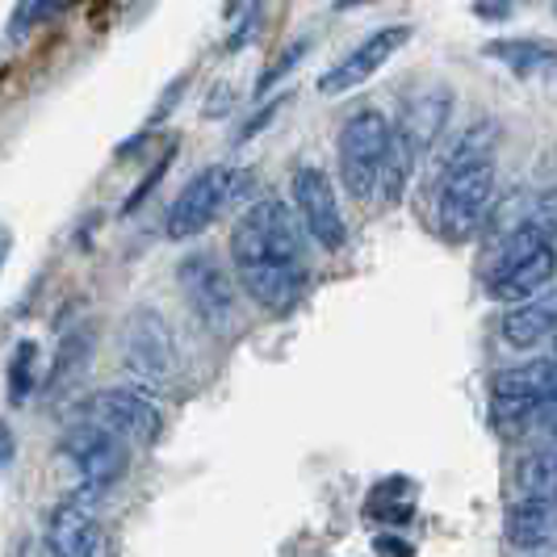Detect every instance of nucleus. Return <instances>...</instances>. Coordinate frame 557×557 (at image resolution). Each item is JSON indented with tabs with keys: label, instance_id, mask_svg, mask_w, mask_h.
I'll list each match as a JSON object with an SVG mask.
<instances>
[{
	"label": "nucleus",
	"instance_id": "19",
	"mask_svg": "<svg viewBox=\"0 0 557 557\" xmlns=\"http://www.w3.org/2000/svg\"><path fill=\"white\" fill-rule=\"evenodd\" d=\"M495 143H499V126H495L491 117H482V122H474L470 131H461V139L453 143V151L441 160V172H453V168H470V164L491 160V156H495Z\"/></svg>",
	"mask_w": 557,
	"mask_h": 557
},
{
	"label": "nucleus",
	"instance_id": "13",
	"mask_svg": "<svg viewBox=\"0 0 557 557\" xmlns=\"http://www.w3.org/2000/svg\"><path fill=\"white\" fill-rule=\"evenodd\" d=\"M411 26H382L373 29L369 38H361L348 55L339 59L335 67H327L323 76H319V92L323 97H344V92H352V88H361L364 81H373L386 63H391L407 42H411Z\"/></svg>",
	"mask_w": 557,
	"mask_h": 557
},
{
	"label": "nucleus",
	"instance_id": "23",
	"mask_svg": "<svg viewBox=\"0 0 557 557\" xmlns=\"http://www.w3.org/2000/svg\"><path fill=\"white\" fill-rule=\"evenodd\" d=\"M172 156H176V147H168L164 156L156 160V168H151V172L143 176L139 185H135V194H131V197H126V201H122V214H126V219H131V214L139 210V206H143V201H147V197L156 194V185L164 181V172H168V168H172Z\"/></svg>",
	"mask_w": 557,
	"mask_h": 557
},
{
	"label": "nucleus",
	"instance_id": "6",
	"mask_svg": "<svg viewBox=\"0 0 557 557\" xmlns=\"http://www.w3.org/2000/svg\"><path fill=\"white\" fill-rule=\"evenodd\" d=\"M386 139H391V117L382 110H361L352 113L339 135H335V160H339V181L344 189L369 201L377 194L382 181V160H386Z\"/></svg>",
	"mask_w": 557,
	"mask_h": 557
},
{
	"label": "nucleus",
	"instance_id": "18",
	"mask_svg": "<svg viewBox=\"0 0 557 557\" xmlns=\"http://www.w3.org/2000/svg\"><path fill=\"white\" fill-rule=\"evenodd\" d=\"M516 499H549L557 503V453H524L511 470Z\"/></svg>",
	"mask_w": 557,
	"mask_h": 557
},
{
	"label": "nucleus",
	"instance_id": "3",
	"mask_svg": "<svg viewBox=\"0 0 557 557\" xmlns=\"http://www.w3.org/2000/svg\"><path fill=\"white\" fill-rule=\"evenodd\" d=\"M557 277V248L524 219L516 231L503 235L495 264L486 273V294L503 307H520L541 298V289Z\"/></svg>",
	"mask_w": 557,
	"mask_h": 557
},
{
	"label": "nucleus",
	"instance_id": "4",
	"mask_svg": "<svg viewBox=\"0 0 557 557\" xmlns=\"http://www.w3.org/2000/svg\"><path fill=\"white\" fill-rule=\"evenodd\" d=\"M495 206V160L436 172V231L448 244H470Z\"/></svg>",
	"mask_w": 557,
	"mask_h": 557
},
{
	"label": "nucleus",
	"instance_id": "28",
	"mask_svg": "<svg viewBox=\"0 0 557 557\" xmlns=\"http://www.w3.org/2000/svg\"><path fill=\"white\" fill-rule=\"evenodd\" d=\"M9 251H13V231L0 226V273H4V264H9Z\"/></svg>",
	"mask_w": 557,
	"mask_h": 557
},
{
	"label": "nucleus",
	"instance_id": "22",
	"mask_svg": "<svg viewBox=\"0 0 557 557\" xmlns=\"http://www.w3.org/2000/svg\"><path fill=\"white\" fill-rule=\"evenodd\" d=\"M307 51H310V38H294V42H289V47H285V51H281V55L273 59L269 67H264V76L256 81V97H264L273 84L285 81V76H289V72H294V67L307 59Z\"/></svg>",
	"mask_w": 557,
	"mask_h": 557
},
{
	"label": "nucleus",
	"instance_id": "32",
	"mask_svg": "<svg viewBox=\"0 0 557 557\" xmlns=\"http://www.w3.org/2000/svg\"><path fill=\"white\" fill-rule=\"evenodd\" d=\"M549 9H554V17H557V0H549Z\"/></svg>",
	"mask_w": 557,
	"mask_h": 557
},
{
	"label": "nucleus",
	"instance_id": "16",
	"mask_svg": "<svg viewBox=\"0 0 557 557\" xmlns=\"http://www.w3.org/2000/svg\"><path fill=\"white\" fill-rule=\"evenodd\" d=\"M557 332V294L554 298H532V302H520L511 307L499 319V335L507 348L516 352H529V348H541L549 344V335Z\"/></svg>",
	"mask_w": 557,
	"mask_h": 557
},
{
	"label": "nucleus",
	"instance_id": "31",
	"mask_svg": "<svg viewBox=\"0 0 557 557\" xmlns=\"http://www.w3.org/2000/svg\"><path fill=\"white\" fill-rule=\"evenodd\" d=\"M549 344H554V361H557V332H554V335H549Z\"/></svg>",
	"mask_w": 557,
	"mask_h": 557
},
{
	"label": "nucleus",
	"instance_id": "5",
	"mask_svg": "<svg viewBox=\"0 0 557 557\" xmlns=\"http://www.w3.org/2000/svg\"><path fill=\"white\" fill-rule=\"evenodd\" d=\"M122 364L139 382V391H168L181 369V348L168 319L156 307H139L126 314L122 327Z\"/></svg>",
	"mask_w": 557,
	"mask_h": 557
},
{
	"label": "nucleus",
	"instance_id": "7",
	"mask_svg": "<svg viewBox=\"0 0 557 557\" xmlns=\"http://www.w3.org/2000/svg\"><path fill=\"white\" fill-rule=\"evenodd\" d=\"M176 281H181V294H185V302H189L201 327H210V332H231L235 327L239 281L214 251H189L176 264Z\"/></svg>",
	"mask_w": 557,
	"mask_h": 557
},
{
	"label": "nucleus",
	"instance_id": "21",
	"mask_svg": "<svg viewBox=\"0 0 557 557\" xmlns=\"http://www.w3.org/2000/svg\"><path fill=\"white\" fill-rule=\"evenodd\" d=\"M88 357H92V335L88 332H76L63 348H59V357H55V369H51V377H47V391L55 394L63 382H67V373L76 377L84 364H88Z\"/></svg>",
	"mask_w": 557,
	"mask_h": 557
},
{
	"label": "nucleus",
	"instance_id": "25",
	"mask_svg": "<svg viewBox=\"0 0 557 557\" xmlns=\"http://www.w3.org/2000/svg\"><path fill=\"white\" fill-rule=\"evenodd\" d=\"M524 4H532V0H470L474 17H482V22H507V17H516Z\"/></svg>",
	"mask_w": 557,
	"mask_h": 557
},
{
	"label": "nucleus",
	"instance_id": "2",
	"mask_svg": "<svg viewBox=\"0 0 557 557\" xmlns=\"http://www.w3.org/2000/svg\"><path fill=\"white\" fill-rule=\"evenodd\" d=\"M457 106V97L448 88H428L419 92L416 101H407V110L391 122V139H386V160H382V181H377V194L386 206H398L407 185H411V172L419 168V160L436 147V139L445 135L448 113Z\"/></svg>",
	"mask_w": 557,
	"mask_h": 557
},
{
	"label": "nucleus",
	"instance_id": "30",
	"mask_svg": "<svg viewBox=\"0 0 557 557\" xmlns=\"http://www.w3.org/2000/svg\"><path fill=\"white\" fill-rule=\"evenodd\" d=\"M244 9H248V0H226V4H223V17H239Z\"/></svg>",
	"mask_w": 557,
	"mask_h": 557
},
{
	"label": "nucleus",
	"instance_id": "29",
	"mask_svg": "<svg viewBox=\"0 0 557 557\" xmlns=\"http://www.w3.org/2000/svg\"><path fill=\"white\" fill-rule=\"evenodd\" d=\"M364 4H377V0H332L335 13H348V9H364Z\"/></svg>",
	"mask_w": 557,
	"mask_h": 557
},
{
	"label": "nucleus",
	"instance_id": "11",
	"mask_svg": "<svg viewBox=\"0 0 557 557\" xmlns=\"http://www.w3.org/2000/svg\"><path fill=\"white\" fill-rule=\"evenodd\" d=\"M289 189H294V214H298V223H302L310 239L323 251L344 248L348 244V223L339 214V197H335L327 172L314 164H302L294 172Z\"/></svg>",
	"mask_w": 557,
	"mask_h": 557
},
{
	"label": "nucleus",
	"instance_id": "15",
	"mask_svg": "<svg viewBox=\"0 0 557 557\" xmlns=\"http://www.w3.org/2000/svg\"><path fill=\"white\" fill-rule=\"evenodd\" d=\"M503 536L511 549H557V503L549 499H516Z\"/></svg>",
	"mask_w": 557,
	"mask_h": 557
},
{
	"label": "nucleus",
	"instance_id": "27",
	"mask_svg": "<svg viewBox=\"0 0 557 557\" xmlns=\"http://www.w3.org/2000/svg\"><path fill=\"white\" fill-rule=\"evenodd\" d=\"M377 554H394V557H411L416 549L407 541H394V536H377Z\"/></svg>",
	"mask_w": 557,
	"mask_h": 557
},
{
	"label": "nucleus",
	"instance_id": "8",
	"mask_svg": "<svg viewBox=\"0 0 557 557\" xmlns=\"http://www.w3.org/2000/svg\"><path fill=\"white\" fill-rule=\"evenodd\" d=\"M557 394V361L554 357H541V361H524L499 369L491 377V419L503 436H516L524 428V419L549 403Z\"/></svg>",
	"mask_w": 557,
	"mask_h": 557
},
{
	"label": "nucleus",
	"instance_id": "14",
	"mask_svg": "<svg viewBox=\"0 0 557 557\" xmlns=\"http://www.w3.org/2000/svg\"><path fill=\"white\" fill-rule=\"evenodd\" d=\"M97 491H76L72 499H63L47 520V549L51 557H110L106 529L97 524Z\"/></svg>",
	"mask_w": 557,
	"mask_h": 557
},
{
	"label": "nucleus",
	"instance_id": "24",
	"mask_svg": "<svg viewBox=\"0 0 557 557\" xmlns=\"http://www.w3.org/2000/svg\"><path fill=\"white\" fill-rule=\"evenodd\" d=\"M285 106H289V92H285V97H277V101H269V106H264L260 113H251L248 126H239V131H235V143H248V139H256L260 131H269V122H273V117H277Z\"/></svg>",
	"mask_w": 557,
	"mask_h": 557
},
{
	"label": "nucleus",
	"instance_id": "10",
	"mask_svg": "<svg viewBox=\"0 0 557 557\" xmlns=\"http://www.w3.org/2000/svg\"><path fill=\"white\" fill-rule=\"evenodd\" d=\"M84 419L113 432L117 441L126 445H156L160 432H164V411L151 403V394L131 391V386H117V391H101L84 403Z\"/></svg>",
	"mask_w": 557,
	"mask_h": 557
},
{
	"label": "nucleus",
	"instance_id": "12",
	"mask_svg": "<svg viewBox=\"0 0 557 557\" xmlns=\"http://www.w3.org/2000/svg\"><path fill=\"white\" fill-rule=\"evenodd\" d=\"M63 448H67L76 474H81V486L84 491H97V495H106L110 486H117L122 474L131 470V445L117 441V436L106 432V428L88 423V419L67 432Z\"/></svg>",
	"mask_w": 557,
	"mask_h": 557
},
{
	"label": "nucleus",
	"instance_id": "20",
	"mask_svg": "<svg viewBox=\"0 0 557 557\" xmlns=\"http://www.w3.org/2000/svg\"><path fill=\"white\" fill-rule=\"evenodd\" d=\"M4 382H9V403H17V407L38 391V344L34 339H17Z\"/></svg>",
	"mask_w": 557,
	"mask_h": 557
},
{
	"label": "nucleus",
	"instance_id": "26",
	"mask_svg": "<svg viewBox=\"0 0 557 557\" xmlns=\"http://www.w3.org/2000/svg\"><path fill=\"white\" fill-rule=\"evenodd\" d=\"M13 448H17V441H13V428L0 419V470H9V466H13Z\"/></svg>",
	"mask_w": 557,
	"mask_h": 557
},
{
	"label": "nucleus",
	"instance_id": "17",
	"mask_svg": "<svg viewBox=\"0 0 557 557\" xmlns=\"http://www.w3.org/2000/svg\"><path fill=\"white\" fill-rule=\"evenodd\" d=\"M482 55L503 63L520 81L557 72V42H549V38H495L482 47Z\"/></svg>",
	"mask_w": 557,
	"mask_h": 557
},
{
	"label": "nucleus",
	"instance_id": "1",
	"mask_svg": "<svg viewBox=\"0 0 557 557\" xmlns=\"http://www.w3.org/2000/svg\"><path fill=\"white\" fill-rule=\"evenodd\" d=\"M231 269L239 289L269 314H285L302 302L310 285L307 231L294 206L277 197L256 201L231 231Z\"/></svg>",
	"mask_w": 557,
	"mask_h": 557
},
{
	"label": "nucleus",
	"instance_id": "9",
	"mask_svg": "<svg viewBox=\"0 0 557 557\" xmlns=\"http://www.w3.org/2000/svg\"><path fill=\"white\" fill-rule=\"evenodd\" d=\"M231 197H235V168L226 164L201 168L194 181L176 194V201L168 206L164 235L181 244V239H194L201 231H210V226L219 223V214L231 206Z\"/></svg>",
	"mask_w": 557,
	"mask_h": 557
}]
</instances>
